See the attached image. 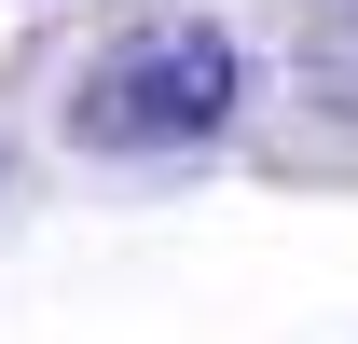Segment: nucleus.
Instances as JSON below:
<instances>
[{"label": "nucleus", "instance_id": "nucleus-1", "mask_svg": "<svg viewBox=\"0 0 358 344\" xmlns=\"http://www.w3.org/2000/svg\"><path fill=\"white\" fill-rule=\"evenodd\" d=\"M234 96H248L234 28L152 14V28H124V42L69 83V138H83V152H193V138L234 124Z\"/></svg>", "mask_w": 358, "mask_h": 344}]
</instances>
